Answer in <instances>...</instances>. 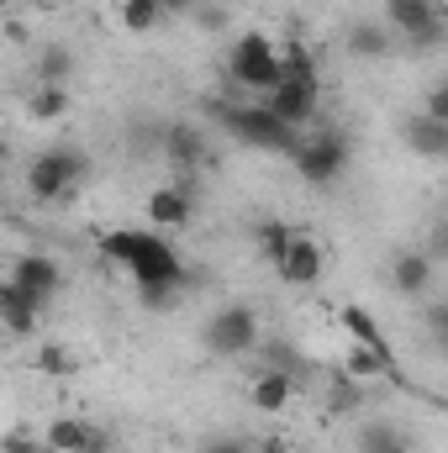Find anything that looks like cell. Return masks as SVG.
<instances>
[{
    "instance_id": "obj_11",
    "label": "cell",
    "mask_w": 448,
    "mask_h": 453,
    "mask_svg": "<svg viewBox=\"0 0 448 453\" xmlns=\"http://www.w3.org/2000/svg\"><path fill=\"white\" fill-rule=\"evenodd\" d=\"M5 280L21 285L32 301L53 306V296H58V285H64V269H58L48 253H21V258H11V274H5Z\"/></svg>"
},
{
    "instance_id": "obj_33",
    "label": "cell",
    "mask_w": 448,
    "mask_h": 453,
    "mask_svg": "<svg viewBox=\"0 0 448 453\" xmlns=\"http://www.w3.org/2000/svg\"><path fill=\"white\" fill-rule=\"evenodd\" d=\"M259 453H290V449H285L280 438H269V443H259Z\"/></svg>"
},
{
    "instance_id": "obj_13",
    "label": "cell",
    "mask_w": 448,
    "mask_h": 453,
    "mask_svg": "<svg viewBox=\"0 0 448 453\" xmlns=\"http://www.w3.org/2000/svg\"><path fill=\"white\" fill-rule=\"evenodd\" d=\"M396 42H401V37H396L385 21H348V32H343V48H348V58H359V64L390 58Z\"/></svg>"
},
{
    "instance_id": "obj_19",
    "label": "cell",
    "mask_w": 448,
    "mask_h": 453,
    "mask_svg": "<svg viewBox=\"0 0 448 453\" xmlns=\"http://www.w3.org/2000/svg\"><path fill=\"white\" fill-rule=\"evenodd\" d=\"M337 322H343V333H348V338L364 342L369 353H380V358L401 364V358H396V348H390V338H385V327H380V322H375L364 306H343V311H337Z\"/></svg>"
},
{
    "instance_id": "obj_10",
    "label": "cell",
    "mask_w": 448,
    "mask_h": 453,
    "mask_svg": "<svg viewBox=\"0 0 448 453\" xmlns=\"http://www.w3.org/2000/svg\"><path fill=\"white\" fill-rule=\"evenodd\" d=\"M42 443L53 453H112L116 438L101 422H85V417H53L42 427Z\"/></svg>"
},
{
    "instance_id": "obj_17",
    "label": "cell",
    "mask_w": 448,
    "mask_h": 453,
    "mask_svg": "<svg viewBox=\"0 0 448 453\" xmlns=\"http://www.w3.org/2000/svg\"><path fill=\"white\" fill-rule=\"evenodd\" d=\"M401 142L417 153V158H448V121H438V116L417 111L401 121Z\"/></svg>"
},
{
    "instance_id": "obj_5",
    "label": "cell",
    "mask_w": 448,
    "mask_h": 453,
    "mask_svg": "<svg viewBox=\"0 0 448 453\" xmlns=\"http://www.w3.org/2000/svg\"><path fill=\"white\" fill-rule=\"evenodd\" d=\"M385 27L406 48H438V42H448V5H438V0H385Z\"/></svg>"
},
{
    "instance_id": "obj_12",
    "label": "cell",
    "mask_w": 448,
    "mask_h": 453,
    "mask_svg": "<svg viewBox=\"0 0 448 453\" xmlns=\"http://www.w3.org/2000/svg\"><path fill=\"white\" fill-rule=\"evenodd\" d=\"M148 226H169V232H180V226H190V217H196V190L190 185H158L153 196H148Z\"/></svg>"
},
{
    "instance_id": "obj_16",
    "label": "cell",
    "mask_w": 448,
    "mask_h": 453,
    "mask_svg": "<svg viewBox=\"0 0 448 453\" xmlns=\"http://www.w3.org/2000/svg\"><path fill=\"white\" fill-rule=\"evenodd\" d=\"M0 311H5V333L11 338H32L37 327H42V317H48V306L42 301H32L21 285H0Z\"/></svg>"
},
{
    "instance_id": "obj_25",
    "label": "cell",
    "mask_w": 448,
    "mask_h": 453,
    "mask_svg": "<svg viewBox=\"0 0 448 453\" xmlns=\"http://www.w3.org/2000/svg\"><path fill=\"white\" fill-rule=\"evenodd\" d=\"M27 111L37 116V121H58V116L69 111V85H37L32 101H27Z\"/></svg>"
},
{
    "instance_id": "obj_14",
    "label": "cell",
    "mask_w": 448,
    "mask_h": 453,
    "mask_svg": "<svg viewBox=\"0 0 448 453\" xmlns=\"http://www.w3.org/2000/svg\"><path fill=\"white\" fill-rule=\"evenodd\" d=\"M322 264H328V258H322V242H317L312 232H301V226H296V242H290V253H285V264H280V280L306 290V285H317V280H322Z\"/></svg>"
},
{
    "instance_id": "obj_15",
    "label": "cell",
    "mask_w": 448,
    "mask_h": 453,
    "mask_svg": "<svg viewBox=\"0 0 448 453\" xmlns=\"http://www.w3.org/2000/svg\"><path fill=\"white\" fill-rule=\"evenodd\" d=\"M390 285H396L401 296L422 301L428 285H433V253H428V248H401V253L390 258Z\"/></svg>"
},
{
    "instance_id": "obj_21",
    "label": "cell",
    "mask_w": 448,
    "mask_h": 453,
    "mask_svg": "<svg viewBox=\"0 0 448 453\" xmlns=\"http://www.w3.org/2000/svg\"><path fill=\"white\" fill-rule=\"evenodd\" d=\"M253 242H259V253L280 269L285 253H290V242H296V226L280 222V217H264V222H253Z\"/></svg>"
},
{
    "instance_id": "obj_2",
    "label": "cell",
    "mask_w": 448,
    "mask_h": 453,
    "mask_svg": "<svg viewBox=\"0 0 448 453\" xmlns=\"http://www.w3.org/2000/svg\"><path fill=\"white\" fill-rule=\"evenodd\" d=\"M206 111L217 116V127H222L232 142L259 148V153H285V158H296V148H301V137H306V132H296L290 121H280L264 101H206Z\"/></svg>"
},
{
    "instance_id": "obj_1",
    "label": "cell",
    "mask_w": 448,
    "mask_h": 453,
    "mask_svg": "<svg viewBox=\"0 0 448 453\" xmlns=\"http://www.w3.org/2000/svg\"><path fill=\"white\" fill-rule=\"evenodd\" d=\"M101 258H112L116 269H127V280L137 285V301L164 311L180 301V290L190 285V269L185 258L174 253V242L164 232H148V226H106L96 237Z\"/></svg>"
},
{
    "instance_id": "obj_24",
    "label": "cell",
    "mask_w": 448,
    "mask_h": 453,
    "mask_svg": "<svg viewBox=\"0 0 448 453\" xmlns=\"http://www.w3.org/2000/svg\"><path fill=\"white\" fill-rule=\"evenodd\" d=\"M116 16H121V27H127V32H153L169 11H164L158 0H121V5H116Z\"/></svg>"
},
{
    "instance_id": "obj_7",
    "label": "cell",
    "mask_w": 448,
    "mask_h": 453,
    "mask_svg": "<svg viewBox=\"0 0 448 453\" xmlns=\"http://www.w3.org/2000/svg\"><path fill=\"white\" fill-rule=\"evenodd\" d=\"M206 353L212 358H243V353H259V317H253V306H243V301H232V306H217L212 311V322H206Z\"/></svg>"
},
{
    "instance_id": "obj_28",
    "label": "cell",
    "mask_w": 448,
    "mask_h": 453,
    "mask_svg": "<svg viewBox=\"0 0 448 453\" xmlns=\"http://www.w3.org/2000/svg\"><path fill=\"white\" fill-rule=\"evenodd\" d=\"M196 453H259V443L243 438V433H217V438H206Z\"/></svg>"
},
{
    "instance_id": "obj_4",
    "label": "cell",
    "mask_w": 448,
    "mask_h": 453,
    "mask_svg": "<svg viewBox=\"0 0 448 453\" xmlns=\"http://www.w3.org/2000/svg\"><path fill=\"white\" fill-rule=\"evenodd\" d=\"M85 180H90V158H85L80 148H42V153L27 164V190H32V201H42V206L69 201Z\"/></svg>"
},
{
    "instance_id": "obj_8",
    "label": "cell",
    "mask_w": 448,
    "mask_h": 453,
    "mask_svg": "<svg viewBox=\"0 0 448 453\" xmlns=\"http://www.w3.org/2000/svg\"><path fill=\"white\" fill-rule=\"evenodd\" d=\"M348 137L343 132H306L301 137V148H296V174L306 180V185H317V190H328L333 180H343L348 174Z\"/></svg>"
},
{
    "instance_id": "obj_20",
    "label": "cell",
    "mask_w": 448,
    "mask_h": 453,
    "mask_svg": "<svg viewBox=\"0 0 448 453\" xmlns=\"http://www.w3.org/2000/svg\"><path fill=\"white\" fill-rule=\"evenodd\" d=\"M353 449L359 453H417V443H412V433L396 427V422H364V427L353 433Z\"/></svg>"
},
{
    "instance_id": "obj_27",
    "label": "cell",
    "mask_w": 448,
    "mask_h": 453,
    "mask_svg": "<svg viewBox=\"0 0 448 453\" xmlns=\"http://www.w3.org/2000/svg\"><path fill=\"white\" fill-rule=\"evenodd\" d=\"M422 333H428V338L448 353V301H433V306L422 311Z\"/></svg>"
},
{
    "instance_id": "obj_3",
    "label": "cell",
    "mask_w": 448,
    "mask_h": 453,
    "mask_svg": "<svg viewBox=\"0 0 448 453\" xmlns=\"http://www.w3.org/2000/svg\"><path fill=\"white\" fill-rule=\"evenodd\" d=\"M227 80H232L243 96H269V90L285 80L280 42H274L269 32H243V37L227 48Z\"/></svg>"
},
{
    "instance_id": "obj_30",
    "label": "cell",
    "mask_w": 448,
    "mask_h": 453,
    "mask_svg": "<svg viewBox=\"0 0 448 453\" xmlns=\"http://www.w3.org/2000/svg\"><path fill=\"white\" fill-rule=\"evenodd\" d=\"M422 111H428V116H438V121H448V80H444V85H433V90H428Z\"/></svg>"
},
{
    "instance_id": "obj_18",
    "label": "cell",
    "mask_w": 448,
    "mask_h": 453,
    "mask_svg": "<svg viewBox=\"0 0 448 453\" xmlns=\"http://www.w3.org/2000/svg\"><path fill=\"white\" fill-rule=\"evenodd\" d=\"M296 374H280V369H259L253 374V385H248V395H253V411H264V417H280L285 406H290V395H296Z\"/></svg>"
},
{
    "instance_id": "obj_31",
    "label": "cell",
    "mask_w": 448,
    "mask_h": 453,
    "mask_svg": "<svg viewBox=\"0 0 448 453\" xmlns=\"http://www.w3.org/2000/svg\"><path fill=\"white\" fill-rule=\"evenodd\" d=\"M158 5H164L169 16H180V11H196V0H158Z\"/></svg>"
},
{
    "instance_id": "obj_23",
    "label": "cell",
    "mask_w": 448,
    "mask_h": 453,
    "mask_svg": "<svg viewBox=\"0 0 448 453\" xmlns=\"http://www.w3.org/2000/svg\"><path fill=\"white\" fill-rule=\"evenodd\" d=\"M259 369H280V374H306V358H301V348H290L285 338H264L259 342Z\"/></svg>"
},
{
    "instance_id": "obj_9",
    "label": "cell",
    "mask_w": 448,
    "mask_h": 453,
    "mask_svg": "<svg viewBox=\"0 0 448 453\" xmlns=\"http://www.w3.org/2000/svg\"><path fill=\"white\" fill-rule=\"evenodd\" d=\"M264 106L280 116V121H290L296 132H306L312 116H317V106H322V80H317V74H290V80H280V85L264 96Z\"/></svg>"
},
{
    "instance_id": "obj_22",
    "label": "cell",
    "mask_w": 448,
    "mask_h": 453,
    "mask_svg": "<svg viewBox=\"0 0 448 453\" xmlns=\"http://www.w3.org/2000/svg\"><path fill=\"white\" fill-rule=\"evenodd\" d=\"M74 74V53L64 42H42L37 48V85H69Z\"/></svg>"
},
{
    "instance_id": "obj_26",
    "label": "cell",
    "mask_w": 448,
    "mask_h": 453,
    "mask_svg": "<svg viewBox=\"0 0 448 453\" xmlns=\"http://www.w3.org/2000/svg\"><path fill=\"white\" fill-rule=\"evenodd\" d=\"M32 364H37L42 374H53V380H64V374H74V369H80V358H74V353H69L64 342H42Z\"/></svg>"
},
{
    "instance_id": "obj_29",
    "label": "cell",
    "mask_w": 448,
    "mask_h": 453,
    "mask_svg": "<svg viewBox=\"0 0 448 453\" xmlns=\"http://www.w3.org/2000/svg\"><path fill=\"white\" fill-rule=\"evenodd\" d=\"M0 449H5V453H53V449H48V443H37V438H27V433H21V427H11V433H5V443H0Z\"/></svg>"
},
{
    "instance_id": "obj_6",
    "label": "cell",
    "mask_w": 448,
    "mask_h": 453,
    "mask_svg": "<svg viewBox=\"0 0 448 453\" xmlns=\"http://www.w3.org/2000/svg\"><path fill=\"white\" fill-rule=\"evenodd\" d=\"M158 153H164L169 174H174L180 185H190V190H196V174H206V169L217 164V158H212V137H206L196 121H164Z\"/></svg>"
},
{
    "instance_id": "obj_34",
    "label": "cell",
    "mask_w": 448,
    "mask_h": 453,
    "mask_svg": "<svg viewBox=\"0 0 448 453\" xmlns=\"http://www.w3.org/2000/svg\"><path fill=\"white\" fill-rule=\"evenodd\" d=\"M21 5H27V0H0V11H5V16H16Z\"/></svg>"
},
{
    "instance_id": "obj_32",
    "label": "cell",
    "mask_w": 448,
    "mask_h": 453,
    "mask_svg": "<svg viewBox=\"0 0 448 453\" xmlns=\"http://www.w3.org/2000/svg\"><path fill=\"white\" fill-rule=\"evenodd\" d=\"M196 21H201V27H212V32H217V27H222L227 16H222V11H201V16H196Z\"/></svg>"
}]
</instances>
